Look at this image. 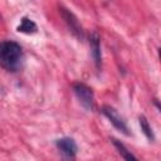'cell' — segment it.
Here are the masks:
<instances>
[{
    "instance_id": "6da1fadb",
    "label": "cell",
    "mask_w": 161,
    "mask_h": 161,
    "mask_svg": "<svg viewBox=\"0 0 161 161\" xmlns=\"http://www.w3.org/2000/svg\"><path fill=\"white\" fill-rule=\"evenodd\" d=\"M24 53L21 47L13 40L0 42V67L9 72H16L21 68Z\"/></svg>"
},
{
    "instance_id": "7a4b0ae2",
    "label": "cell",
    "mask_w": 161,
    "mask_h": 161,
    "mask_svg": "<svg viewBox=\"0 0 161 161\" xmlns=\"http://www.w3.org/2000/svg\"><path fill=\"white\" fill-rule=\"evenodd\" d=\"M73 91L79 101V103L87 109V111H92L94 107V97H93V92L92 89L86 86L84 83L80 82H75L73 84Z\"/></svg>"
},
{
    "instance_id": "3957f363",
    "label": "cell",
    "mask_w": 161,
    "mask_h": 161,
    "mask_svg": "<svg viewBox=\"0 0 161 161\" xmlns=\"http://www.w3.org/2000/svg\"><path fill=\"white\" fill-rule=\"evenodd\" d=\"M57 147L62 153L63 161H75V153H77V143L70 137H63L57 140Z\"/></svg>"
},
{
    "instance_id": "277c9868",
    "label": "cell",
    "mask_w": 161,
    "mask_h": 161,
    "mask_svg": "<svg viewBox=\"0 0 161 161\" xmlns=\"http://www.w3.org/2000/svg\"><path fill=\"white\" fill-rule=\"evenodd\" d=\"M59 11H60V15L63 16L64 21L67 23L69 30L72 31V34L75 35L79 40H82L83 36H84V34H83V28H82V25L79 24L77 16H75L72 11H69L68 9H65L63 5H59Z\"/></svg>"
},
{
    "instance_id": "5b68a950",
    "label": "cell",
    "mask_w": 161,
    "mask_h": 161,
    "mask_svg": "<svg viewBox=\"0 0 161 161\" xmlns=\"http://www.w3.org/2000/svg\"><path fill=\"white\" fill-rule=\"evenodd\" d=\"M102 113L109 119V122L118 130L121 131L122 133L125 135H128V128H127V125H126V121L125 118L118 113V111L111 106H103L102 107Z\"/></svg>"
},
{
    "instance_id": "8992f818",
    "label": "cell",
    "mask_w": 161,
    "mask_h": 161,
    "mask_svg": "<svg viewBox=\"0 0 161 161\" xmlns=\"http://www.w3.org/2000/svg\"><path fill=\"white\" fill-rule=\"evenodd\" d=\"M89 45H91V54L94 60L96 67L99 69L102 64V53H101V44H99V36L93 33L89 38Z\"/></svg>"
},
{
    "instance_id": "52a82bcc",
    "label": "cell",
    "mask_w": 161,
    "mask_h": 161,
    "mask_svg": "<svg viewBox=\"0 0 161 161\" xmlns=\"http://www.w3.org/2000/svg\"><path fill=\"white\" fill-rule=\"evenodd\" d=\"M112 142H113V145H114V147L117 148V151H118V153L122 156V158H123V161H138L137 158H136V156L122 143V142H119L118 140H116V138H112Z\"/></svg>"
},
{
    "instance_id": "ba28073f",
    "label": "cell",
    "mask_w": 161,
    "mask_h": 161,
    "mask_svg": "<svg viewBox=\"0 0 161 161\" xmlns=\"http://www.w3.org/2000/svg\"><path fill=\"white\" fill-rule=\"evenodd\" d=\"M36 29H38L36 24L29 18H23L20 24L16 28V30L19 33H25V34H34L36 31Z\"/></svg>"
},
{
    "instance_id": "9c48e42d",
    "label": "cell",
    "mask_w": 161,
    "mask_h": 161,
    "mask_svg": "<svg viewBox=\"0 0 161 161\" xmlns=\"http://www.w3.org/2000/svg\"><path fill=\"white\" fill-rule=\"evenodd\" d=\"M140 126H141V130H142V132L145 133V136L150 140V141H153V132H152V128H151V126H150V123H148V121H147V118L145 117V116H140Z\"/></svg>"
}]
</instances>
